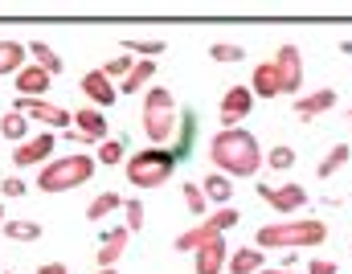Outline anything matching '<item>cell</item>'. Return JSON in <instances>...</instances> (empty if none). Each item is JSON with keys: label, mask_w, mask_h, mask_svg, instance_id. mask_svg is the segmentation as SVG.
Segmentation results:
<instances>
[{"label": "cell", "mask_w": 352, "mask_h": 274, "mask_svg": "<svg viewBox=\"0 0 352 274\" xmlns=\"http://www.w3.org/2000/svg\"><path fill=\"white\" fill-rule=\"evenodd\" d=\"M123 49H127V58L144 54V62H152L156 54H164V41H123Z\"/></svg>", "instance_id": "cell-31"}, {"label": "cell", "mask_w": 352, "mask_h": 274, "mask_svg": "<svg viewBox=\"0 0 352 274\" xmlns=\"http://www.w3.org/2000/svg\"><path fill=\"white\" fill-rule=\"evenodd\" d=\"M201 184V192H205V201H217V205H230V196H234V181L230 176H221V172H213V176H205Z\"/></svg>", "instance_id": "cell-23"}, {"label": "cell", "mask_w": 352, "mask_h": 274, "mask_svg": "<svg viewBox=\"0 0 352 274\" xmlns=\"http://www.w3.org/2000/svg\"><path fill=\"white\" fill-rule=\"evenodd\" d=\"M349 119H352V111H349Z\"/></svg>", "instance_id": "cell-42"}, {"label": "cell", "mask_w": 352, "mask_h": 274, "mask_svg": "<svg viewBox=\"0 0 352 274\" xmlns=\"http://www.w3.org/2000/svg\"><path fill=\"white\" fill-rule=\"evenodd\" d=\"M94 274H119V271H115V266H111V271H94Z\"/></svg>", "instance_id": "cell-39"}, {"label": "cell", "mask_w": 352, "mask_h": 274, "mask_svg": "<svg viewBox=\"0 0 352 274\" xmlns=\"http://www.w3.org/2000/svg\"><path fill=\"white\" fill-rule=\"evenodd\" d=\"M54 144H58V139H54V131H41L37 139H25V144L12 152V164H16V168H37V164H45V160H50Z\"/></svg>", "instance_id": "cell-10"}, {"label": "cell", "mask_w": 352, "mask_h": 274, "mask_svg": "<svg viewBox=\"0 0 352 274\" xmlns=\"http://www.w3.org/2000/svg\"><path fill=\"white\" fill-rule=\"evenodd\" d=\"M25 49H29V58H33V66H37V70H45L50 78H58V74H62V58H58L45 41H33V45H25Z\"/></svg>", "instance_id": "cell-22"}, {"label": "cell", "mask_w": 352, "mask_h": 274, "mask_svg": "<svg viewBox=\"0 0 352 274\" xmlns=\"http://www.w3.org/2000/svg\"><path fill=\"white\" fill-rule=\"evenodd\" d=\"M238 217H242L238 209H230V205H221L217 213H209L205 221H197L192 229H184V233L176 238L173 246H176V250H197L201 242H209V238H217V233H226L230 225H238Z\"/></svg>", "instance_id": "cell-6"}, {"label": "cell", "mask_w": 352, "mask_h": 274, "mask_svg": "<svg viewBox=\"0 0 352 274\" xmlns=\"http://www.w3.org/2000/svg\"><path fill=\"white\" fill-rule=\"evenodd\" d=\"M152 78H156V62H140V66H131V70H127V78H123L115 91H119V94H135V91H144Z\"/></svg>", "instance_id": "cell-21"}, {"label": "cell", "mask_w": 352, "mask_h": 274, "mask_svg": "<svg viewBox=\"0 0 352 274\" xmlns=\"http://www.w3.org/2000/svg\"><path fill=\"white\" fill-rule=\"evenodd\" d=\"M0 188H4V196H25V181L21 176H8Z\"/></svg>", "instance_id": "cell-35"}, {"label": "cell", "mask_w": 352, "mask_h": 274, "mask_svg": "<svg viewBox=\"0 0 352 274\" xmlns=\"http://www.w3.org/2000/svg\"><path fill=\"white\" fill-rule=\"evenodd\" d=\"M336 106V91H311V94H299L295 98V119H316L324 111Z\"/></svg>", "instance_id": "cell-16"}, {"label": "cell", "mask_w": 352, "mask_h": 274, "mask_svg": "<svg viewBox=\"0 0 352 274\" xmlns=\"http://www.w3.org/2000/svg\"><path fill=\"white\" fill-rule=\"evenodd\" d=\"M25 58H29V49L21 45V41H0V78L4 74H21L25 70Z\"/></svg>", "instance_id": "cell-20"}, {"label": "cell", "mask_w": 352, "mask_h": 274, "mask_svg": "<svg viewBox=\"0 0 352 274\" xmlns=\"http://www.w3.org/2000/svg\"><path fill=\"white\" fill-rule=\"evenodd\" d=\"M328 229L316 217H295V221H278V225H263L254 233L258 250H316L324 246Z\"/></svg>", "instance_id": "cell-2"}, {"label": "cell", "mask_w": 352, "mask_h": 274, "mask_svg": "<svg viewBox=\"0 0 352 274\" xmlns=\"http://www.w3.org/2000/svg\"><path fill=\"white\" fill-rule=\"evenodd\" d=\"M226 271H230V274H258V271H266V254L258 250V246L234 250V254L226 258Z\"/></svg>", "instance_id": "cell-17"}, {"label": "cell", "mask_w": 352, "mask_h": 274, "mask_svg": "<svg viewBox=\"0 0 352 274\" xmlns=\"http://www.w3.org/2000/svg\"><path fill=\"white\" fill-rule=\"evenodd\" d=\"M250 94L254 98H278V74H274V66L263 62V66H254V74H250Z\"/></svg>", "instance_id": "cell-19"}, {"label": "cell", "mask_w": 352, "mask_h": 274, "mask_svg": "<svg viewBox=\"0 0 352 274\" xmlns=\"http://www.w3.org/2000/svg\"><path fill=\"white\" fill-rule=\"evenodd\" d=\"M349 148H344V144H336V148H332V152H328V156H324V160H320V168H316V176H320V181H328V176H336V172H340V168H344V164H349Z\"/></svg>", "instance_id": "cell-27"}, {"label": "cell", "mask_w": 352, "mask_h": 274, "mask_svg": "<svg viewBox=\"0 0 352 274\" xmlns=\"http://www.w3.org/2000/svg\"><path fill=\"white\" fill-rule=\"evenodd\" d=\"M4 274H12V271H4Z\"/></svg>", "instance_id": "cell-41"}, {"label": "cell", "mask_w": 352, "mask_h": 274, "mask_svg": "<svg viewBox=\"0 0 352 274\" xmlns=\"http://www.w3.org/2000/svg\"><path fill=\"white\" fill-rule=\"evenodd\" d=\"M176 160H180V152H173V148H144L123 168H127V181L135 188H160L176 172Z\"/></svg>", "instance_id": "cell-4"}, {"label": "cell", "mask_w": 352, "mask_h": 274, "mask_svg": "<svg viewBox=\"0 0 352 274\" xmlns=\"http://www.w3.org/2000/svg\"><path fill=\"white\" fill-rule=\"evenodd\" d=\"M250 106H254L250 87H230V91L221 94V123H226V127H238V119H246Z\"/></svg>", "instance_id": "cell-14"}, {"label": "cell", "mask_w": 352, "mask_h": 274, "mask_svg": "<svg viewBox=\"0 0 352 274\" xmlns=\"http://www.w3.org/2000/svg\"><path fill=\"white\" fill-rule=\"evenodd\" d=\"M258 274H295L291 266H278V271H258Z\"/></svg>", "instance_id": "cell-38"}, {"label": "cell", "mask_w": 352, "mask_h": 274, "mask_svg": "<svg viewBox=\"0 0 352 274\" xmlns=\"http://www.w3.org/2000/svg\"><path fill=\"white\" fill-rule=\"evenodd\" d=\"M123 213H127V229H135V233H140V229H144V213H148V209H144V201H135V196H131V201H123Z\"/></svg>", "instance_id": "cell-34"}, {"label": "cell", "mask_w": 352, "mask_h": 274, "mask_svg": "<svg viewBox=\"0 0 352 274\" xmlns=\"http://www.w3.org/2000/svg\"><path fill=\"white\" fill-rule=\"evenodd\" d=\"M192 254H197V274H221L226 271V258H230V246H226V238L217 233V238L201 242Z\"/></svg>", "instance_id": "cell-12"}, {"label": "cell", "mask_w": 352, "mask_h": 274, "mask_svg": "<svg viewBox=\"0 0 352 274\" xmlns=\"http://www.w3.org/2000/svg\"><path fill=\"white\" fill-rule=\"evenodd\" d=\"M307 274H336V262H328V258H316V262L307 266Z\"/></svg>", "instance_id": "cell-36"}, {"label": "cell", "mask_w": 352, "mask_h": 274, "mask_svg": "<svg viewBox=\"0 0 352 274\" xmlns=\"http://www.w3.org/2000/svg\"><path fill=\"white\" fill-rule=\"evenodd\" d=\"M12 111H21L25 119H37V123H45V127H66V131H70V123H74V115H70L66 106H54V102H45V98H16Z\"/></svg>", "instance_id": "cell-9"}, {"label": "cell", "mask_w": 352, "mask_h": 274, "mask_svg": "<svg viewBox=\"0 0 352 274\" xmlns=\"http://www.w3.org/2000/svg\"><path fill=\"white\" fill-rule=\"evenodd\" d=\"M127 238H131V229L127 225H119V229H107V238L98 242V250H94V262H98V271H111L123 254H127Z\"/></svg>", "instance_id": "cell-11"}, {"label": "cell", "mask_w": 352, "mask_h": 274, "mask_svg": "<svg viewBox=\"0 0 352 274\" xmlns=\"http://www.w3.org/2000/svg\"><path fill=\"white\" fill-rule=\"evenodd\" d=\"M94 176V160L82 156V152H70L62 160H50L41 172H37V188L41 192H70L78 184H87Z\"/></svg>", "instance_id": "cell-5"}, {"label": "cell", "mask_w": 352, "mask_h": 274, "mask_svg": "<svg viewBox=\"0 0 352 274\" xmlns=\"http://www.w3.org/2000/svg\"><path fill=\"white\" fill-rule=\"evenodd\" d=\"M131 66H135V62H131V58H127V54H119V58H111V62H107V66H102V74H107V78H111V82H115V78H119V82H123V78H127V70H131Z\"/></svg>", "instance_id": "cell-32"}, {"label": "cell", "mask_w": 352, "mask_h": 274, "mask_svg": "<svg viewBox=\"0 0 352 274\" xmlns=\"http://www.w3.org/2000/svg\"><path fill=\"white\" fill-rule=\"evenodd\" d=\"M0 225H4V205H0Z\"/></svg>", "instance_id": "cell-40"}, {"label": "cell", "mask_w": 352, "mask_h": 274, "mask_svg": "<svg viewBox=\"0 0 352 274\" xmlns=\"http://www.w3.org/2000/svg\"><path fill=\"white\" fill-rule=\"evenodd\" d=\"M25 131H29V119H25L21 111H4V115H0V135H4V139L25 144Z\"/></svg>", "instance_id": "cell-26"}, {"label": "cell", "mask_w": 352, "mask_h": 274, "mask_svg": "<svg viewBox=\"0 0 352 274\" xmlns=\"http://www.w3.org/2000/svg\"><path fill=\"white\" fill-rule=\"evenodd\" d=\"M78 135H87L90 144H102L107 139V119H102V111L98 106H82V111H74V123H70Z\"/></svg>", "instance_id": "cell-15"}, {"label": "cell", "mask_w": 352, "mask_h": 274, "mask_svg": "<svg viewBox=\"0 0 352 274\" xmlns=\"http://www.w3.org/2000/svg\"><path fill=\"white\" fill-rule=\"evenodd\" d=\"M82 94L90 98V106H98V111L115 106V98H119L115 82H111V78H107L102 70H87V74H82Z\"/></svg>", "instance_id": "cell-13"}, {"label": "cell", "mask_w": 352, "mask_h": 274, "mask_svg": "<svg viewBox=\"0 0 352 274\" xmlns=\"http://www.w3.org/2000/svg\"><path fill=\"white\" fill-rule=\"evenodd\" d=\"M291 164H295V148L278 144V148H270V152H266V168H274V172H287Z\"/></svg>", "instance_id": "cell-30"}, {"label": "cell", "mask_w": 352, "mask_h": 274, "mask_svg": "<svg viewBox=\"0 0 352 274\" xmlns=\"http://www.w3.org/2000/svg\"><path fill=\"white\" fill-rule=\"evenodd\" d=\"M50 74L45 70H37V66H25L21 74H16V91H21V98H41V94L50 91Z\"/></svg>", "instance_id": "cell-18"}, {"label": "cell", "mask_w": 352, "mask_h": 274, "mask_svg": "<svg viewBox=\"0 0 352 274\" xmlns=\"http://www.w3.org/2000/svg\"><path fill=\"white\" fill-rule=\"evenodd\" d=\"M176 131H180V111L168 87H152L144 94V135L152 139V148H173Z\"/></svg>", "instance_id": "cell-3"}, {"label": "cell", "mask_w": 352, "mask_h": 274, "mask_svg": "<svg viewBox=\"0 0 352 274\" xmlns=\"http://www.w3.org/2000/svg\"><path fill=\"white\" fill-rule=\"evenodd\" d=\"M180 192H184V205H188V213H192V217H205V205H209V201H205L201 184L188 181V184H180Z\"/></svg>", "instance_id": "cell-29"}, {"label": "cell", "mask_w": 352, "mask_h": 274, "mask_svg": "<svg viewBox=\"0 0 352 274\" xmlns=\"http://www.w3.org/2000/svg\"><path fill=\"white\" fill-rule=\"evenodd\" d=\"M209 58L221 62V66H230V62L238 66V62L246 58V49H242V45H230V41H217V45H209Z\"/></svg>", "instance_id": "cell-28"}, {"label": "cell", "mask_w": 352, "mask_h": 274, "mask_svg": "<svg viewBox=\"0 0 352 274\" xmlns=\"http://www.w3.org/2000/svg\"><path fill=\"white\" fill-rule=\"evenodd\" d=\"M254 192H258V201H266V205H270L274 213H283V217H291V213H299V209L307 205V192H303L299 184H274V188H270V184H258Z\"/></svg>", "instance_id": "cell-8"}, {"label": "cell", "mask_w": 352, "mask_h": 274, "mask_svg": "<svg viewBox=\"0 0 352 274\" xmlns=\"http://www.w3.org/2000/svg\"><path fill=\"white\" fill-rule=\"evenodd\" d=\"M270 66H274V74H278V91L299 98V87H303V58H299V45H278V54H274Z\"/></svg>", "instance_id": "cell-7"}, {"label": "cell", "mask_w": 352, "mask_h": 274, "mask_svg": "<svg viewBox=\"0 0 352 274\" xmlns=\"http://www.w3.org/2000/svg\"><path fill=\"white\" fill-rule=\"evenodd\" d=\"M123 152H127V148H123L119 139H102V144H98V160H102V164H123Z\"/></svg>", "instance_id": "cell-33"}, {"label": "cell", "mask_w": 352, "mask_h": 274, "mask_svg": "<svg viewBox=\"0 0 352 274\" xmlns=\"http://www.w3.org/2000/svg\"><path fill=\"white\" fill-rule=\"evenodd\" d=\"M209 160L221 176H254L263 168V148L250 131L242 127H221L213 139H209Z\"/></svg>", "instance_id": "cell-1"}, {"label": "cell", "mask_w": 352, "mask_h": 274, "mask_svg": "<svg viewBox=\"0 0 352 274\" xmlns=\"http://www.w3.org/2000/svg\"><path fill=\"white\" fill-rule=\"evenodd\" d=\"M115 209H123V196H119V192H98L87 205V217L90 221H102V217H111Z\"/></svg>", "instance_id": "cell-25"}, {"label": "cell", "mask_w": 352, "mask_h": 274, "mask_svg": "<svg viewBox=\"0 0 352 274\" xmlns=\"http://www.w3.org/2000/svg\"><path fill=\"white\" fill-rule=\"evenodd\" d=\"M4 238L8 242H41V225L29 217H16V221H4Z\"/></svg>", "instance_id": "cell-24"}, {"label": "cell", "mask_w": 352, "mask_h": 274, "mask_svg": "<svg viewBox=\"0 0 352 274\" xmlns=\"http://www.w3.org/2000/svg\"><path fill=\"white\" fill-rule=\"evenodd\" d=\"M37 274H70V266H62V262H45V266H37Z\"/></svg>", "instance_id": "cell-37"}]
</instances>
